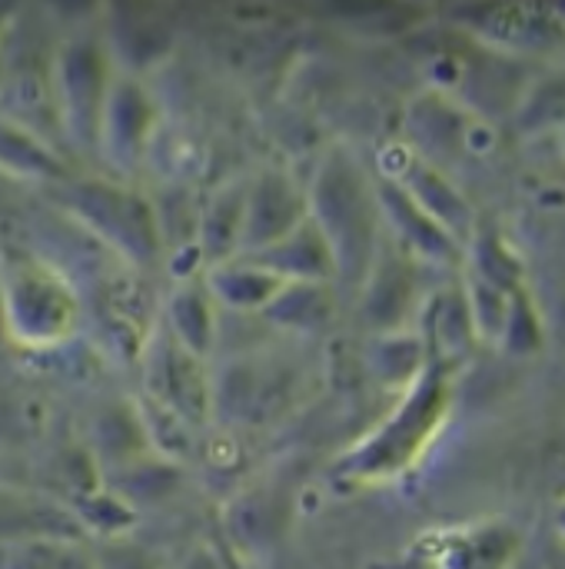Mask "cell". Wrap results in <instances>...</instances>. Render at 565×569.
Returning a JSON list of instances; mask_svg holds the SVG:
<instances>
[{
	"mask_svg": "<svg viewBox=\"0 0 565 569\" xmlns=\"http://www.w3.org/2000/svg\"><path fill=\"white\" fill-rule=\"evenodd\" d=\"M3 317L17 343L53 347L73 330L77 297L57 270L17 260L3 273Z\"/></svg>",
	"mask_w": 565,
	"mask_h": 569,
	"instance_id": "cell-1",
	"label": "cell"
},
{
	"mask_svg": "<svg viewBox=\"0 0 565 569\" xmlns=\"http://www.w3.org/2000/svg\"><path fill=\"white\" fill-rule=\"evenodd\" d=\"M110 67L107 50L93 37L67 40L53 57V93L60 130L77 147H97L100 117L110 93Z\"/></svg>",
	"mask_w": 565,
	"mask_h": 569,
	"instance_id": "cell-2",
	"label": "cell"
},
{
	"mask_svg": "<svg viewBox=\"0 0 565 569\" xmlns=\"http://www.w3.org/2000/svg\"><path fill=\"white\" fill-rule=\"evenodd\" d=\"M70 207L110 247L130 260H153L160 247V223L147 200L110 183H73Z\"/></svg>",
	"mask_w": 565,
	"mask_h": 569,
	"instance_id": "cell-3",
	"label": "cell"
},
{
	"mask_svg": "<svg viewBox=\"0 0 565 569\" xmlns=\"http://www.w3.org/2000/svg\"><path fill=\"white\" fill-rule=\"evenodd\" d=\"M310 220V193L283 170H263L246 187L240 257H256Z\"/></svg>",
	"mask_w": 565,
	"mask_h": 569,
	"instance_id": "cell-4",
	"label": "cell"
},
{
	"mask_svg": "<svg viewBox=\"0 0 565 569\" xmlns=\"http://www.w3.org/2000/svg\"><path fill=\"white\" fill-rule=\"evenodd\" d=\"M147 383L160 407L180 420H203L210 410V380L203 373V357L190 353L173 333L150 343Z\"/></svg>",
	"mask_w": 565,
	"mask_h": 569,
	"instance_id": "cell-5",
	"label": "cell"
},
{
	"mask_svg": "<svg viewBox=\"0 0 565 569\" xmlns=\"http://www.w3.org/2000/svg\"><path fill=\"white\" fill-rule=\"evenodd\" d=\"M153 123H157V107H153L150 93L140 87V80L120 77V80H113V87L107 93L97 147L117 167H133L150 143Z\"/></svg>",
	"mask_w": 565,
	"mask_h": 569,
	"instance_id": "cell-6",
	"label": "cell"
},
{
	"mask_svg": "<svg viewBox=\"0 0 565 569\" xmlns=\"http://www.w3.org/2000/svg\"><path fill=\"white\" fill-rule=\"evenodd\" d=\"M260 267L273 270L286 283H323L336 270V257L313 220L300 223L290 237L253 257Z\"/></svg>",
	"mask_w": 565,
	"mask_h": 569,
	"instance_id": "cell-7",
	"label": "cell"
},
{
	"mask_svg": "<svg viewBox=\"0 0 565 569\" xmlns=\"http://www.w3.org/2000/svg\"><path fill=\"white\" fill-rule=\"evenodd\" d=\"M20 537H83L73 510L43 493L0 487V543Z\"/></svg>",
	"mask_w": 565,
	"mask_h": 569,
	"instance_id": "cell-8",
	"label": "cell"
},
{
	"mask_svg": "<svg viewBox=\"0 0 565 569\" xmlns=\"http://www.w3.org/2000/svg\"><path fill=\"white\" fill-rule=\"evenodd\" d=\"M203 283L216 303L240 310V313H263L286 287V280L260 267L253 257H233L220 267H210Z\"/></svg>",
	"mask_w": 565,
	"mask_h": 569,
	"instance_id": "cell-9",
	"label": "cell"
},
{
	"mask_svg": "<svg viewBox=\"0 0 565 569\" xmlns=\"http://www.w3.org/2000/svg\"><path fill=\"white\" fill-rule=\"evenodd\" d=\"M243 213H246V187H226L220 190L203 210L196 223V250L203 263L220 267L233 257H240L243 240Z\"/></svg>",
	"mask_w": 565,
	"mask_h": 569,
	"instance_id": "cell-10",
	"label": "cell"
},
{
	"mask_svg": "<svg viewBox=\"0 0 565 569\" xmlns=\"http://www.w3.org/2000/svg\"><path fill=\"white\" fill-rule=\"evenodd\" d=\"M0 569H100L80 537H20L0 543Z\"/></svg>",
	"mask_w": 565,
	"mask_h": 569,
	"instance_id": "cell-11",
	"label": "cell"
},
{
	"mask_svg": "<svg viewBox=\"0 0 565 569\" xmlns=\"http://www.w3.org/2000/svg\"><path fill=\"white\" fill-rule=\"evenodd\" d=\"M170 333L196 357H206L213 347V297L206 283H183L170 300Z\"/></svg>",
	"mask_w": 565,
	"mask_h": 569,
	"instance_id": "cell-12",
	"label": "cell"
},
{
	"mask_svg": "<svg viewBox=\"0 0 565 569\" xmlns=\"http://www.w3.org/2000/svg\"><path fill=\"white\" fill-rule=\"evenodd\" d=\"M0 167H10L27 177H57L60 160L53 157L50 143L33 130L13 123L0 113Z\"/></svg>",
	"mask_w": 565,
	"mask_h": 569,
	"instance_id": "cell-13",
	"label": "cell"
},
{
	"mask_svg": "<svg viewBox=\"0 0 565 569\" xmlns=\"http://www.w3.org/2000/svg\"><path fill=\"white\" fill-rule=\"evenodd\" d=\"M326 310L320 283H286L280 297L263 310V317L276 320L290 330H310V323H320Z\"/></svg>",
	"mask_w": 565,
	"mask_h": 569,
	"instance_id": "cell-14",
	"label": "cell"
},
{
	"mask_svg": "<svg viewBox=\"0 0 565 569\" xmlns=\"http://www.w3.org/2000/svg\"><path fill=\"white\" fill-rule=\"evenodd\" d=\"M470 547H460L453 553L450 569H506L513 557V540H503L500 533H483V537H470Z\"/></svg>",
	"mask_w": 565,
	"mask_h": 569,
	"instance_id": "cell-15",
	"label": "cell"
},
{
	"mask_svg": "<svg viewBox=\"0 0 565 569\" xmlns=\"http://www.w3.org/2000/svg\"><path fill=\"white\" fill-rule=\"evenodd\" d=\"M186 569H223V567H220V560H216L213 553L200 550V553H193V557L186 560Z\"/></svg>",
	"mask_w": 565,
	"mask_h": 569,
	"instance_id": "cell-16",
	"label": "cell"
},
{
	"mask_svg": "<svg viewBox=\"0 0 565 569\" xmlns=\"http://www.w3.org/2000/svg\"><path fill=\"white\" fill-rule=\"evenodd\" d=\"M7 10H0V90H3V77H7Z\"/></svg>",
	"mask_w": 565,
	"mask_h": 569,
	"instance_id": "cell-17",
	"label": "cell"
}]
</instances>
